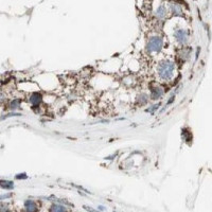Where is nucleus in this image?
I'll use <instances>...</instances> for the list:
<instances>
[{"label":"nucleus","instance_id":"f257e3e1","mask_svg":"<svg viewBox=\"0 0 212 212\" xmlns=\"http://www.w3.org/2000/svg\"><path fill=\"white\" fill-rule=\"evenodd\" d=\"M175 72V64L171 60H162L158 64L157 66V74L160 81L162 82H168L172 80Z\"/></svg>","mask_w":212,"mask_h":212},{"label":"nucleus","instance_id":"f03ea898","mask_svg":"<svg viewBox=\"0 0 212 212\" xmlns=\"http://www.w3.org/2000/svg\"><path fill=\"white\" fill-rule=\"evenodd\" d=\"M163 47V39L160 36H152L148 40L146 51L148 53H158Z\"/></svg>","mask_w":212,"mask_h":212},{"label":"nucleus","instance_id":"7ed1b4c3","mask_svg":"<svg viewBox=\"0 0 212 212\" xmlns=\"http://www.w3.org/2000/svg\"><path fill=\"white\" fill-rule=\"evenodd\" d=\"M174 37H175V39L181 45L186 44L187 40H188V34H187L186 30H183V29L175 30V32H174Z\"/></svg>","mask_w":212,"mask_h":212},{"label":"nucleus","instance_id":"20e7f679","mask_svg":"<svg viewBox=\"0 0 212 212\" xmlns=\"http://www.w3.org/2000/svg\"><path fill=\"white\" fill-rule=\"evenodd\" d=\"M42 95L38 93V92L32 93V95H30V98H29V102L31 103L33 106L39 105L40 103H42Z\"/></svg>","mask_w":212,"mask_h":212},{"label":"nucleus","instance_id":"39448f33","mask_svg":"<svg viewBox=\"0 0 212 212\" xmlns=\"http://www.w3.org/2000/svg\"><path fill=\"white\" fill-rule=\"evenodd\" d=\"M163 95V90L161 87H153L151 89V93H150V98L152 100H157L159 98H161Z\"/></svg>","mask_w":212,"mask_h":212},{"label":"nucleus","instance_id":"423d86ee","mask_svg":"<svg viewBox=\"0 0 212 212\" xmlns=\"http://www.w3.org/2000/svg\"><path fill=\"white\" fill-rule=\"evenodd\" d=\"M37 205L34 201L32 199H28L24 201V210L26 212H37Z\"/></svg>","mask_w":212,"mask_h":212},{"label":"nucleus","instance_id":"0eeeda50","mask_svg":"<svg viewBox=\"0 0 212 212\" xmlns=\"http://www.w3.org/2000/svg\"><path fill=\"white\" fill-rule=\"evenodd\" d=\"M166 9L163 4H161V6L157 9V11H156V17H157L158 19L162 20L166 18Z\"/></svg>","mask_w":212,"mask_h":212},{"label":"nucleus","instance_id":"6e6552de","mask_svg":"<svg viewBox=\"0 0 212 212\" xmlns=\"http://www.w3.org/2000/svg\"><path fill=\"white\" fill-rule=\"evenodd\" d=\"M171 10H172L174 15H178V16H183V9L180 7V6L175 2H171L170 3Z\"/></svg>","mask_w":212,"mask_h":212},{"label":"nucleus","instance_id":"1a4fd4ad","mask_svg":"<svg viewBox=\"0 0 212 212\" xmlns=\"http://www.w3.org/2000/svg\"><path fill=\"white\" fill-rule=\"evenodd\" d=\"M148 102V95H145V93H140V95H137V103L140 106L145 105Z\"/></svg>","mask_w":212,"mask_h":212},{"label":"nucleus","instance_id":"9d476101","mask_svg":"<svg viewBox=\"0 0 212 212\" xmlns=\"http://www.w3.org/2000/svg\"><path fill=\"white\" fill-rule=\"evenodd\" d=\"M0 187L3 189H7V190H11V189L14 188V183L13 181L10 180H0Z\"/></svg>","mask_w":212,"mask_h":212},{"label":"nucleus","instance_id":"9b49d317","mask_svg":"<svg viewBox=\"0 0 212 212\" xmlns=\"http://www.w3.org/2000/svg\"><path fill=\"white\" fill-rule=\"evenodd\" d=\"M50 212H67V209L62 205H53L50 209Z\"/></svg>","mask_w":212,"mask_h":212},{"label":"nucleus","instance_id":"f8f14e48","mask_svg":"<svg viewBox=\"0 0 212 212\" xmlns=\"http://www.w3.org/2000/svg\"><path fill=\"white\" fill-rule=\"evenodd\" d=\"M19 104H20V100L19 99H15L14 101H12V102H11V106H10V107H11L12 109H16V108H18Z\"/></svg>","mask_w":212,"mask_h":212},{"label":"nucleus","instance_id":"ddd939ff","mask_svg":"<svg viewBox=\"0 0 212 212\" xmlns=\"http://www.w3.org/2000/svg\"><path fill=\"white\" fill-rule=\"evenodd\" d=\"M159 106H160V104H159V103H158V104H155V105H153L152 107H148V109H146V112H148V113H153L154 112H155L156 109H158V108H159Z\"/></svg>","mask_w":212,"mask_h":212},{"label":"nucleus","instance_id":"4468645a","mask_svg":"<svg viewBox=\"0 0 212 212\" xmlns=\"http://www.w3.org/2000/svg\"><path fill=\"white\" fill-rule=\"evenodd\" d=\"M7 211H9L7 206L3 205V204H0V212H7Z\"/></svg>","mask_w":212,"mask_h":212},{"label":"nucleus","instance_id":"2eb2a0df","mask_svg":"<svg viewBox=\"0 0 212 212\" xmlns=\"http://www.w3.org/2000/svg\"><path fill=\"white\" fill-rule=\"evenodd\" d=\"M16 178H17V179H26V178H27V175H26L24 173H22L21 175H17V176H16Z\"/></svg>","mask_w":212,"mask_h":212},{"label":"nucleus","instance_id":"dca6fc26","mask_svg":"<svg viewBox=\"0 0 212 212\" xmlns=\"http://www.w3.org/2000/svg\"><path fill=\"white\" fill-rule=\"evenodd\" d=\"M12 116H20V113H9L7 116H3V117L1 118V119H6L7 117H12Z\"/></svg>","mask_w":212,"mask_h":212},{"label":"nucleus","instance_id":"f3484780","mask_svg":"<svg viewBox=\"0 0 212 212\" xmlns=\"http://www.w3.org/2000/svg\"><path fill=\"white\" fill-rule=\"evenodd\" d=\"M9 197H11V194H3V195H0V199L9 198Z\"/></svg>","mask_w":212,"mask_h":212},{"label":"nucleus","instance_id":"a211bd4d","mask_svg":"<svg viewBox=\"0 0 212 212\" xmlns=\"http://www.w3.org/2000/svg\"><path fill=\"white\" fill-rule=\"evenodd\" d=\"M4 100H6V97H4V95H3V93H2V92H0V104H1V103L3 102Z\"/></svg>","mask_w":212,"mask_h":212},{"label":"nucleus","instance_id":"6ab92c4d","mask_svg":"<svg viewBox=\"0 0 212 212\" xmlns=\"http://www.w3.org/2000/svg\"><path fill=\"white\" fill-rule=\"evenodd\" d=\"M84 208H85V210H87V211H89V212H97L95 210H93V209H91V208H90V207L84 206Z\"/></svg>","mask_w":212,"mask_h":212},{"label":"nucleus","instance_id":"aec40b11","mask_svg":"<svg viewBox=\"0 0 212 212\" xmlns=\"http://www.w3.org/2000/svg\"><path fill=\"white\" fill-rule=\"evenodd\" d=\"M99 209H100V210H104L105 208H104V207H103V206H100V207H99Z\"/></svg>","mask_w":212,"mask_h":212}]
</instances>
